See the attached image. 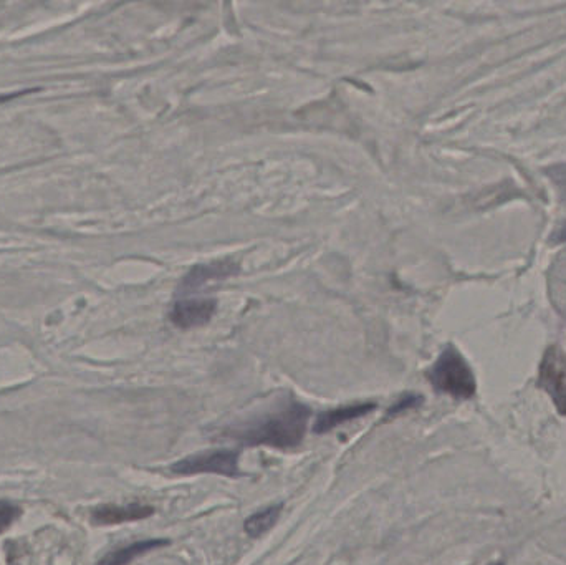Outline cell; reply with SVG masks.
<instances>
[{"label": "cell", "instance_id": "6da1fadb", "mask_svg": "<svg viewBox=\"0 0 566 565\" xmlns=\"http://www.w3.org/2000/svg\"><path fill=\"white\" fill-rule=\"evenodd\" d=\"M312 410L302 403H290L282 410L247 425L232 428L229 438L244 446H269L275 450H292L307 435Z\"/></svg>", "mask_w": 566, "mask_h": 565}, {"label": "cell", "instance_id": "7a4b0ae2", "mask_svg": "<svg viewBox=\"0 0 566 565\" xmlns=\"http://www.w3.org/2000/svg\"><path fill=\"white\" fill-rule=\"evenodd\" d=\"M427 380L436 392L456 400H469L477 392V382L471 365L454 345H447L427 372Z\"/></svg>", "mask_w": 566, "mask_h": 565}, {"label": "cell", "instance_id": "3957f363", "mask_svg": "<svg viewBox=\"0 0 566 565\" xmlns=\"http://www.w3.org/2000/svg\"><path fill=\"white\" fill-rule=\"evenodd\" d=\"M171 471L179 476L197 474H217L226 478H240L239 453L236 450H212L186 456L171 466Z\"/></svg>", "mask_w": 566, "mask_h": 565}, {"label": "cell", "instance_id": "277c9868", "mask_svg": "<svg viewBox=\"0 0 566 565\" xmlns=\"http://www.w3.org/2000/svg\"><path fill=\"white\" fill-rule=\"evenodd\" d=\"M538 387L552 398L558 413L566 416V353L560 348L550 347L543 355Z\"/></svg>", "mask_w": 566, "mask_h": 565}, {"label": "cell", "instance_id": "5b68a950", "mask_svg": "<svg viewBox=\"0 0 566 565\" xmlns=\"http://www.w3.org/2000/svg\"><path fill=\"white\" fill-rule=\"evenodd\" d=\"M216 312V302L209 299H184L174 304L171 320L181 329L201 327L211 320Z\"/></svg>", "mask_w": 566, "mask_h": 565}, {"label": "cell", "instance_id": "8992f818", "mask_svg": "<svg viewBox=\"0 0 566 565\" xmlns=\"http://www.w3.org/2000/svg\"><path fill=\"white\" fill-rule=\"evenodd\" d=\"M154 508L146 504H126V506H116V504H103L92 511V522L96 526H118L125 522L143 521L153 516Z\"/></svg>", "mask_w": 566, "mask_h": 565}, {"label": "cell", "instance_id": "52a82bcc", "mask_svg": "<svg viewBox=\"0 0 566 565\" xmlns=\"http://www.w3.org/2000/svg\"><path fill=\"white\" fill-rule=\"evenodd\" d=\"M376 408H378V405L370 401V403H355V405L341 406V408H335V410L323 411L315 420L313 433H317V435L330 433L331 430H335L338 426L370 415Z\"/></svg>", "mask_w": 566, "mask_h": 565}, {"label": "cell", "instance_id": "ba28073f", "mask_svg": "<svg viewBox=\"0 0 566 565\" xmlns=\"http://www.w3.org/2000/svg\"><path fill=\"white\" fill-rule=\"evenodd\" d=\"M168 539H143V541L133 542L130 546L120 547L115 551L108 552L105 557H101L96 565H130L138 557L148 554V552L158 551L161 547L169 546Z\"/></svg>", "mask_w": 566, "mask_h": 565}, {"label": "cell", "instance_id": "9c48e42d", "mask_svg": "<svg viewBox=\"0 0 566 565\" xmlns=\"http://www.w3.org/2000/svg\"><path fill=\"white\" fill-rule=\"evenodd\" d=\"M283 511V504H274L270 508L262 509V511L255 512L252 516L247 517L244 522V529L247 536L262 537L264 534L272 529V527L279 522L280 514Z\"/></svg>", "mask_w": 566, "mask_h": 565}, {"label": "cell", "instance_id": "30bf717a", "mask_svg": "<svg viewBox=\"0 0 566 565\" xmlns=\"http://www.w3.org/2000/svg\"><path fill=\"white\" fill-rule=\"evenodd\" d=\"M232 274H234L232 264H222V262H219V264H212V266H197L184 279L183 287L192 289V287L206 284V282L212 281V279H224V277L232 276Z\"/></svg>", "mask_w": 566, "mask_h": 565}, {"label": "cell", "instance_id": "8fae6325", "mask_svg": "<svg viewBox=\"0 0 566 565\" xmlns=\"http://www.w3.org/2000/svg\"><path fill=\"white\" fill-rule=\"evenodd\" d=\"M423 401V396L414 395V393H408V395L401 396V398H399V400L396 401L391 408H389L388 413H386V420H391V418L401 415L404 411L418 408L419 405H423Z\"/></svg>", "mask_w": 566, "mask_h": 565}, {"label": "cell", "instance_id": "7c38bea8", "mask_svg": "<svg viewBox=\"0 0 566 565\" xmlns=\"http://www.w3.org/2000/svg\"><path fill=\"white\" fill-rule=\"evenodd\" d=\"M20 508L9 501H0V534L7 531L20 516Z\"/></svg>", "mask_w": 566, "mask_h": 565}]
</instances>
